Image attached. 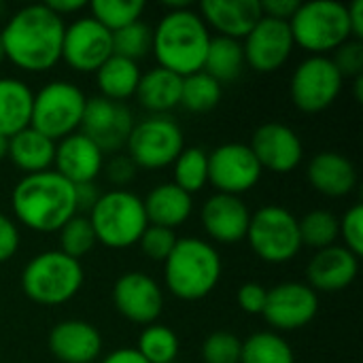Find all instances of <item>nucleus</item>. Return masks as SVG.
Returning a JSON list of instances; mask_svg holds the SVG:
<instances>
[{"label":"nucleus","mask_w":363,"mask_h":363,"mask_svg":"<svg viewBox=\"0 0 363 363\" xmlns=\"http://www.w3.org/2000/svg\"><path fill=\"white\" fill-rule=\"evenodd\" d=\"M64 30V19L47 4H28L0 30L4 57L23 72H47L62 62Z\"/></svg>","instance_id":"1"},{"label":"nucleus","mask_w":363,"mask_h":363,"mask_svg":"<svg viewBox=\"0 0 363 363\" xmlns=\"http://www.w3.org/2000/svg\"><path fill=\"white\" fill-rule=\"evenodd\" d=\"M15 219L38 234H53L77 213L74 185L55 170L23 174L11 191Z\"/></svg>","instance_id":"2"},{"label":"nucleus","mask_w":363,"mask_h":363,"mask_svg":"<svg viewBox=\"0 0 363 363\" xmlns=\"http://www.w3.org/2000/svg\"><path fill=\"white\" fill-rule=\"evenodd\" d=\"M211 30L191 6L168 11L153 28L151 53L160 68L189 77L202 70L211 45Z\"/></svg>","instance_id":"3"},{"label":"nucleus","mask_w":363,"mask_h":363,"mask_svg":"<svg viewBox=\"0 0 363 363\" xmlns=\"http://www.w3.org/2000/svg\"><path fill=\"white\" fill-rule=\"evenodd\" d=\"M221 270V255L208 240L179 238L164 262V283L174 298L198 302L215 291Z\"/></svg>","instance_id":"4"},{"label":"nucleus","mask_w":363,"mask_h":363,"mask_svg":"<svg viewBox=\"0 0 363 363\" xmlns=\"http://www.w3.org/2000/svg\"><path fill=\"white\" fill-rule=\"evenodd\" d=\"M85 274L81 262L62 251H43L34 255L21 272V291L40 306H60L70 302L83 287Z\"/></svg>","instance_id":"5"},{"label":"nucleus","mask_w":363,"mask_h":363,"mask_svg":"<svg viewBox=\"0 0 363 363\" xmlns=\"http://www.w3.org/2000/svg\"><path fill=\"white\" fill-rule=\"evenodd\" d=\"M96 240L108 249H130L138 245L149 221L143 198L128 189L104 191L87 213Z\"/></svg>","instance_id":"6"},{"label":"nucleus","mask_w":363,"mask_h":363,"mask_svg":"<svg viewBox=\"0 0 363 363\" xmlns=\"http://www.w3.org/2000/svg\"><path fill=\"white\" fill-rule=\"evenodd\" d=\"M289 30L296 47L311 55H328L351 40L347 4L338 0L300 2L289 19Z\"/></svg>","instance_id":"7"},{"label":"nucleus","mask_w":363,"mask_h":363,"mask_svg":"<svg viewBox=\"0 0 363 363\" xmlns=\"http://www.w3.org/2000/svg\"><path fill=\"white\" fill-rule=\"evenodd\" d=\"M85 102V94L74 83L51 81L34 94L30 128L57 143L79 132Z\"/></svg>","instance_id":"8"},{"label":"nucleus","mask_w":363,"mask_h":363,"mask_svg":"<svg viewBox=\"0 0 363 363\" xmlns=\"http://www.w3.org/2000/svg\"><path fill=\"white\" fill-rule=\"evenodd\" d=\"M245 240L266 264H287L302 249L296 215L279 204H266L251 213Z\"/></svg>","instance_id":"9"},{"label":"nucleus","mask_w":363,"mask_h":363,"mask_svg":"<svg viewBox=\"0 0 363 363\" xmlns=\"http://www.w3.org/2000/svg\"><path fill=\"white\" fill-rule=\"evenodd\" d=\"M185 149V136L179 123L166 115H151L143 121H134L130 138L125 143V155L140 170H162L174 164Z\"/></svg>","instance_id":"10"},{"label":"nucleus","mask_w":363,"mask_h":363,"mask_svg":"<svg viewBox=\"0 0 363 363\" xmlns=\"http://www.w3.org/2000/svg\"><path fill=\"white\" fill-rule=\"evenodd\" d=\"M345 77L330 55H308L302 60L289 81V96L296 108L315 115L330 108L340 96Z\"/></svg>","instance_id":"11"},{"label":"nucleus","mask_w":363,"mask_h":363,"mask_svg":"<svg viewBox=\"0 0 363 363\" xmlns=\"http://www.w3.org/2000/svg\"><path fill=\"white\" fill-rule=\"evenodd\" d=\"M262 166L245 143H225L208 153V183L215 194L236 196L251 191L262 179Z\"/></svg>","instance_id":"12"},{"label":"nucleus","mask_w":363,"mask_h":363,"mask_svg":"<svg viewBox=\"0 0 363 363\" xmlns=\"http://www.w3.org/2000/svg\"><path fill=\"white\" fill-rule=\"evenodd\" d=\"M134 128L132 111L102 96L87 98L79 132L87 136L102 153H121Z\"/></svg>","instance_id":"13"},{"label":"nucleus","mask_w":363,"mask_h":363,"mask_svg":"<svg viewBox=\"0 0 363 363\" xmlns=\"http://www.w3.org/2000/svg\"><path fill=\"white\" fill-rule=\"evenodd\" d=\"M113 55V34L94 17H79L66 26L62 38V62L74 72H96Z\"/></svg>","instance_id":"14"},{"label":"nucleus","mask_w":363,"mask_h":363,"mask_svg":"<svg viewBox=\"0 0 363 363\" xmlns=\"http://www.w3.org/2000/svg\"><path fill=\"white\" fill-rule=\"evenodd\" d=\"M317 313L319 294H315L306 283L287 281L268 289L262 317L268 321L272 330L294 332L313 323Z\"/></svg>","instance_id":"15"},{"label":"nucleus","mask_w":363,"mask_h":363,"mask_svg":"<svg viewBox=\"0 0 363 363\" xmlns=\"http://www.w3.org/2000/svg\"><path fill=\"white\" fill-rule=\"evenodd\" d=\"M296 49L287 21L262 17L242 43L245 64L262 74L277 72L287 64Z\"/></svg>","instance_id":"16"},{"label":"nucleus","mask_w":363,"mask_h":363,"mask_svg":"<svg viewBox=\"0 0 363 363\" xmlns=\"http://www.w3.org/2000/svg\"><path fill=\"white\" fill-rule=\"evenodd\" d=\"M113 304L123 319L147 328L155 323L164 311V291L153 277L134 270L115 281Z\"/></svg>","instance_id":"17"},{"label":"nucleus","mask_w":363,"mask_h":363,"mask_svg":"<svg viewBox=\"0 0 363 363\" xmlns=\"http://www.w3.org/2000/svg\"><path fill=\"white\" fill-rule=\"evenodd\" d=\"M251 151L262 170L274 174L294 172L304 160V145L298 132L285 123L268 121L262 123L251 138Z\"/></svg>","instance_id":"18"},{"label":"nucleus","mask_w":363,"mask_h":363,"mask_svg":"<svg viewBox=\"0 0 363 363\" xmlns=\"http://www.w3.org/2000/svg\"><path fill=\"white\" fill-rule=\"evenodd\" d=\"M251 221L249 206L225 194H213L200 208V223L206 236L219 245H238L247 238Z\"/></svg>","instance_id":"19"},{"label":"nucleus","mask_w":363,"mask_h":363,"mask_svg":"<svg viewBox=\"0 0 363 363\" xmlns=\"http://www.w3.org/2000/svg\"><path fill=\"white\" fill-rule=\"evenodd\" d=\"M359 274V257H355L349 249L334 245L321 251H315L306 266V285L315 294H338L357 279Z\"/></svg>","instance_id":"20"},{"label":"nucleus","mask_w":363,"mask_h":363,"mask_svg":"<svg viewBox=\"0 0 363 363\" xmlns=\"http://www.w3.org/2000/svg\"><path fill=\"white\" fill-rule=\"evenodd\" d=\"M104 168V153L81 132L55 143L53 170L72 185L96 183Z\"/></svg>","instance_id":"21"},{"label":"nucleus","mask_w":363,"mask_h":363,"mask_svg":"<svg viewBox=\"0 0 363 363\" xmlns=\"http://www.w3.org/2000/svg\"><path fill=\"white\" fill-rule=\"evenodd\" d=\"M49 351L62 363H91L102 353L100 332L83 319L60 321L49 332Z\"/></svg>","instance_id":"22"},{"label":"nucleus","mask_w":363,"mask_h":363,"mask_svg":"<svg viewBox=\"0 0 363 363\" xmlns=\"http://www.w3.org/2000/svg\"><path fill=\"white\" fill-rule=\"evenodd\" d=\"M198 13L208 30L234 40H245L264 17L259 0H204Z\"/></svg>","instance_id":"23"},{"label":"nucleus","mask_w":363,"mask_h":363,"mask_svg":"<svg viewBox=\"0 0 363 363\" xmlns=\"http://www.w3.org/2000/svg\"><path fill=\"white\" fill-rule=\"evenodd\" d=\"M306 179L311 187L321 196L345 198L357 187V168L342 153L321 151L308 162Z\"/></svg>","instance_id":"24"},{"label":"nucleus","mask_w":363,"mask_h":363,"mask_svg":"<svg viewBox=\"0 0 363 363\" xmlns=\"http://www.w3.org/2000/svg\"><path fill=\"white\" fill-rule=\"evenodd\" d=\"M143 206L149 225H157L174 232L191 217L194 198L181 187H177L174 183H162L147 194Z\"/></svg>","instance_id":"25"},{"label":"nucleus","mask_w":363,"mask_h":363,"mask_svg":"<svg viewBox=\"0 0 363 363\" xmlns=\"http://www.w3.org/2000/svg\"><path fill=\"white\" fill-rule=\"evenodd\" d=\"M17 170L23 174H36L45 170H53L55 143L34 128H26L9 138V155Z\"/></svg>","instance_id":"26"},{"label":"nucleus","mask_w":363,"mask_h":363,"mask_svg":"<svg viewBox=\"0 0 363 363\" xmlns=\"http://www.w3.org/2000/svg\"><path fill=\"white\" fill-rule=\"evenodd\" d=\"M181 85H183V79L179 74L155 66V68H149L147 72L140 74L134 98L147 111H151L155 115H164V113L179 106Z\"/></svg>","instance_id":"27"},{"label":"nucleus","mask_w":363,"mask_h":363,"mask_svg":"<svg viewBox=\"0 0 363 363\" xmlns=\"http://www.w3.org/2000/svg\"><path fill=\"white\" fill-rule=\"evenodd\" d=\"M34 91L15 77H0V136L11 138L30 128Z\"/></svg>","instance_id":"28"},{"label":"nucleus","mask_w":363,"mask_h":363,"mask_svg":"<svg viewBox=\"0 0 363 363\" xmlns=\"http://www.w3.org/2000/svg\"><path fill=\"white\" fill-rule=\"evenodd\" d=\"M94 74H96L100 96L123 104L128 98H134L143 72L136 62L119 57V55H111Z\"/></svg>","instance_id":"29"},{"label":"nucleus","mask_w":363,"mask_h":363,"mask_svg":"<svg viewBox=\"0 0 363 363\" xmlns=\"http://www.w3.org/2000/svg\"><path fill=\"white\" fill-rule=\"evenodd\" d=\"M202 70L221 85L236 81L245 70L242 43L234 38H225V36H213Z\"/></svg>","instance_id":"30"},{"label":"nucleus","mask_w":363,"mask_h":363,"mask_svg":"<svg viewBox=\"0 0 363 363\" xmlns=\"http://www.w3.org/2000/svg\"><path fill=\"white\" fill-rule=\"evenodd\" d=\"M240 363H296V353L281 334L255 332L242 342Z\"/></svg>","instance_id":"31"},{"label":"nucleus","mask_w":363,"mask_h":363,"mask_svg":"<svg viewBox=\"0 0 363 363\" xmlns=\"http://www.w3.org/2000/svg\"><path fill=\"white\" fill-rule=\"evenodd\" d=\"M223 96V85L217 83L213 77H208L204 70L183 77V85H181V102L179 106H183L189 113H211L213 108H217V104L221 102Z\"/></svg>","instance_id":"32"},{"label":"nucleus","mask_w":363,"mask_h":363,"mask_svg":"<svg viewBox=\"0 0 363 363\" xmlns=\"http://www.w3.org/2000/svg\"><path fill=\"white\" fill-rule=\"evenodd\" d=\"M174 185L189 196L208 185V153L202 147H185L172 164Z\"/></svg>","instance_id":"33"},{"label":"nucleus","mask_w":363,"mask_h":363,"mask_svg":"<svg viewBox=\"0 0 363 363\" xmlns=\"http://www.w3.org/2000/svg\"><path fill=\"white\" fill-rule=\"evenodd\" d=\"M298 228H300L302 247H311L315 251L334 247L336 240L340 238L338 217L323 208L306 213L302 219H298Z\"/></svg>","instance_id":"34"},{"label":"nucleus","mask_w":363,"mask_h":363,"mask_svg":"<svg viewBox=\"0 0 363 363\" xmlns=\"http://www.w3.org/2000/svg\"><path fill=\"white\" fill-rule=\"evenodd\" d=\"M136 351L147 359V363H177L179 336L168 325L151 323L140 332Z\"/></svg>","instance_id":"35"},{"label":"nucleus","mask_w":363,"mask_h":363,"mask_svg":"<svg viewBox=\"0 0 363 363\" xmlns=\"http://www.w3.org/2000/svg\"><path fill=\"white\" fill-rule=\"evenodd\" d=\"M87 9L91 11L89 17H94L100 26H104L111 34L140 21L145 13L143 0H91L87 2Z\"/></svg>","instance_id":"36"},{"label":"nucleus","mask_w":363,"mask_h":363,"mask_svg":"<svg viewBox=\"0 0 363 363\" xmlns=\"http://www.w3.org/2000/svg\"><path fill=\"white\" fill-rule=\"evenodd\" d=\"M60 249L64 255L81 262L85 255L91 253V249L98 245L96 234L91 230V223L87 219V215H74L70 221H66L60 228Z\"/></svg>","instance_id":"37"},{"label":"nucleus","mask_w":363,"mask_h":363,"mask_svg":"<svg viewBox=\"0 0 363 363\" xmlns=\"http://www.w3.org/2000/svg\"><path fill=\"white\" fill-rule=\"evenodd\" d=\"M151 45H153V30L143 21L130 23L113 32V55L132 60L136 64L138 60L151 53Z\"/></svg>","instance_id":"38"},{"label":"nucleus","mask_w":363,"mask_h":363,"mask_svg":"<svg viewBox=\"0 0 363 363\" xmlns=\"http://www.w3.org/2000/svg\"><path fill=\"white\" fill-rule=\"evenodd\" d=\"M242 340L232 332H213L202 342L204 363H240Z\"/></svg>","instance_id":"39"},{"label":"nucleus","mask_w":363,"mask_h":363,"mask_svg":"<svg viewBox=\"0 0 363 363\" xmlns=\"http://www.w3.org/2000/svg\"><path fill=\"white\" fill-rule=\"evenodd\" d=\"M177 234L172 230L166 228H157V225H147V230L143 232L138 247L143 251V255L151 262H166L168 255L172 253L174 245H177Z\"/></svg>","instance_id":"40"},{"label":"nucleus","mask_w":363,"mask_h":363,"mask_svg":"<svg viewBox=\"0 0 363 363\" xmlns=\"http://www.w3.org/2000/svg\"><path fill=\"white\" fill-rule=\"evenodd\" d=\"M340 238L345 240V249H349L355 257L363 255V206L353 204L340 219Z\"/></svg>","instance_id":"41"},{"label":"nucleus","mask_w":363,"mask_h":363,"mask_svg":"<svg viewBox=\"0 0 363 363\" xmlns=\"http://www.w3.org/2000/svg\"><path fill=\"white\" fill-rule=\"evenodd\" d=\"M336 68L345 79H357L363 77V43L362 40H347L342 47L336 49V55L332 57Z\"/></svg>","instance_id":"42"},{"label":"nucleus","mask_w":363,"mask_h":363,"mask_svg":"<svg viewBox=\"0 0 363 363\" xmlns=\"http://www.w3.org/2000/svg\"><path fill=\"white\" fill-rule=\"evenodd\" d=\"M102 170H104L108 183L115 185V189H125V185H130L138 172V168L125 153H115L108 162H104Z\"/></svg>","instance_id":"43"},{"label":"nucleus","mask_w":363,"mask_h":363,"mask_svg":"<svg viewBox=\"0 0 363 363\" xmlns=\"http://www.w3.org/2000/svg\"><path fill=\"white\" fill-rule=\"evenodd\" d=\"M268 289L259 283H245L236 291V304L247 315H262L266 306Z\"/></svg>","instance_id":"44"},{"label":"nucleus","mask_w":363,"mask_h":363,"mask_svg":"<svg viewBox=\"0 0 363 363\" xmlns=\"http://www.w3.org/2000/svg\"><path fill=\"white\" fill-rule=\"evenodd\" d=\"M19 242H21V238H19L17 223L9 215L0 213V264L9 262L17 253Z\"/></svg>","instance_id":"45"},{"label":"nucleus","mask_w":363,"mask_h":363,"mask_svg":"<svg viewBox=\"0 0 363 363\" xmlns=\"http://www.w3.org/2000/svg\"><path fill=\"white\" fill-rule=\"evenodd\" d=\"M259 6H262L264 17H272V19L289 23V19L300 6V0H259Z\"/></svg>","instance_id":"46"},{"label":"nucleus","mask_w":363,"mask_h":363,"mask_svg":"<svg viewBox=\"0 0 363 363\" xmlns=\"http://www.w3.org/2000/svg\"><path fill=\"white\" fill-rule=\"evenodd\" d=\"M102 196V191L98 189L96 183H81L74 185V200H77V213H89L94 208V204L98 202V198Z\"/></svg>","instance_id":"47"},{"label":"nucleus","mask_w":363,"mask_h":363,"mask_svg":"<svg viewBox=\"0 0 363 363\" xmlns=\"http://www.w3.org/2000/svg\"><path fill=\"white\" fill-rule=\"evenodd\" d=\"M349 26H351V38L362 40L363 38V0H353L349 6Z\"/></svg>","instance_id":"48"},{"label":"nucleus","mask_w":363,"mask_h":363,"mask_svg":"<svg viewBox=\"0 0 363 363\" xmlns=\"http://www.w3.org/2000/svg\"><path fill=\"white\" fill-rule=\"evenodd\" d=\"M57 17H68V15H74L83 9H87V2L85 0H49L45 2Z\"/></svg>","instance_id":"49"},{"label":"nucleus","mask_w":363,"mask_h":363,"mask_svg":"<svg viewBox=\"0 0 363 363\" xmlns=\"http://www.w3.org/2000/svg\"><path fill=\"white\" fill-rule=\"evenodd\" d=\"M100 363H147V359L136 349L125 347V349H117V351L108 353Z\"/></svg>","instance_id":"50"},{"label":"nucleus","mask_w":363,"mask_h":363,"mask_svg":"<svg viewBox=\"0 0 363 363\" xmlns=\"http://www.w3.org/2000/svg\"><path fill=\"white\" fill-rule=\"evenodd\" d=\"M353 89H355V100L362 102L363 100V77L353 79Z\"/></svg>","instance_id":"51"},{"label":"nucleus","mask_w":363,"mask_h":363,"mask_svg":"<svg viewBox=\"0 0 363 363\" xmlns=\"http://www.w3.org/2000/svg\"><path fill=\"white\" fill-rule=\"evenodd\" d=\"M9 155V138L0 136V160H4Z\"/></svg>","instance_id":"52"},{"label":"nucleus","mask_w":363,"mask_h":363,"mask_svg":"<svg viewBox=\"0 0 363 363\" xmlns=\"http://www.w3.org/2000/svg\"><path fill=\"white\" fill-rule=\"evenodd\" d=\"M6 57H4V47H2V38H0V64L4 62Z\"/></svg>","instance_id":"53"}]
</instances>
